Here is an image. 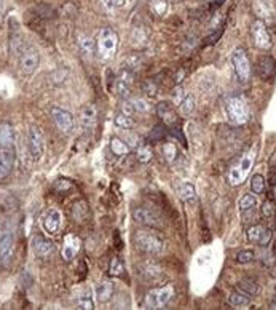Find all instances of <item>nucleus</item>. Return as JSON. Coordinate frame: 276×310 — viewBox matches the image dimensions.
<instances>
[{"label":"nucleus","mask_w":276,"mask_h":310,"mask_svg":"<svg viewBox=\"0 0 276 310\" xmlns=\"http://www.w3.org/2000/svg\"><path fill=\"white\" fill-rule=\"evenodd\" d=\"M150 158H152L150 147H147V145L139 147V151H137V160L141 161V163H147V161H150Z\"/></svg>","instance_id":"e433bc0d"},{"label":"nucleus","mask_w":276,"mask_h":310,"mask_svg":"<svg viewBox=\"0 0 276 310\" xmlns=\"http://www.w3.org/2000/svg\"><path fill=\"white\" fill-rule=\"evenodd\" d=\"M131 102V106L134 107V112H139V114H147V112H150V102H147L145 99H142V98H134V99H131L129 101Z\"/></svg>","instance_id":"f704fd0d"},{"label":"nucleus","mask_w":276,"mask_h":310,"mask_svg":"<svg viewBox=\"0 0 276 310\" xmlns=\"http://www.w3.org/2000/svg\"><path fill=\"white\" fill-rule=\"evenodd\" d=\"M174 294V289L172 286L166 285V286H162V288H156V289H152L149 294H147V299H145V304H147L149 308H162L163 305H166L171 298Z\"/></svg>","instance_id":"6e6552de"},{"label":"nucleus","mask_w":276,"mask_h":310,"mask_svg":"<svg viewBox=\"0 0 276 310\" xmlns=\"http://www.w3.org/2000/svg\"><path fill=\"white\" fill-rule=\"evenodd\" d=\"M184 98H185V95H184L182 86H176V88H174V92H172V102H174V104L179 106Z\"/></svg>","instance_id":"ea45409f"},{"label":"nucleus","mask_w":276,"mask_h":310,"mask_svg":"<svg viewBox=\"0 0 276 310\" xmlns=\"http://www.w3.org/2000/svg\"><path fill=\"white\" fill-rule=\"evenodd\" d=\"M178 192H179V197H181L185 203H188V205H193V203H196V200H198L196 192H195V187H193V184H190V183H182V184H179Z\"/></svg>","instance_id":"4be33fe9"},{"label":"nucleus","mask_w":276,"mask_h":310,"mask_svg":"<svg viewBox=\"0 0 276 310\" xmlns=\"http://www.w3.org/2000/svg\"><path fill=\"white\" fill-rule=\"evenodd\" d=\"M122 111H123V114H126V115H133L134 114V107L131 106V102L129 101H125L123 104H122Z\"/></svg>","instance_id":"c03bdc74"},{"label":"nucleus","mask_w":276,"mask_h":310,"mask_svg":"<svg viewBox=\"0 0 276 310\" xmlns=\"http://www.w3.org/2000/svg\"><path fill=\"white\" fill-rule=\"evenodd\" d=\"M119 47V35L112 29H103L97 35V54L103 60H110L113 58L115 51Z\"/></svg>","instance_id":"20e7f679"},{"label":"nucleus","mask_w":276,"mask_h":310,"mask_svg":"<svg viewBox=\"0 0 276 310\" xmlns=\"http://www.w3.org/2000/svg\"><path fill=\"white\" fill-rule=\"evenodd\" d=\"M254 160H255V151H249L248 154H244L238 160V163H235L233 167L230 168L228 179H227L228 184L230 186H240V184H243L244 179L248 178V174L251 173Z\"/></svg>","instance_id":"7ed1b4c3"},{"label":"nucleus","mask_w":276,"mask_h":310,"mask_svg":"<svg viewBox=\"0 0 276 310\" xmlns=\"http://www.w3.org/2000/svg\"><path fill=\"white\" fill-rule=\"evenodd\" d=\"M254 259V251L251 249H244V251H240V253L236 254V261L240 264H248Z\"/></svg>","instance_id":"58836bf2"},{"label":"nucleus","mask_w":276,"mask_h":310,"mask_svg":"<svg viewBox=\"0 0 276 310\" xmlns=\"http://www.w3.org/2000/svg\"><path fill=\"white\" fill-rule=\"evenodd\" d=\"M150 10L156 16H165L168 13V0H150Z\"/></svg>","instance_id":"2f4dec72"},{"label":"nucleus","mask_w":276,"mask_h":310,"mask_svg":"<svg viewBox=\"0 0 276 310\" xmlns=\"http://www.w3.org/2000/svg\"><path fill=\"white\" fill-rule=\"evenodd\" d=\"M110 2L113 4V7H115V8H122V7H125V5H126L128 0H110Z\"/></svg>","instance_id":"a18cd8bd"},{"label":"nucleus","mask_w":276,"mask_h":310,"mask_svg":"<svg viewBox=\"0 0 276 310\" xmlns=\"http://www.w3.org/2000/svg\"><path fill=\"white\" fill-rule=\"evenodd\" d=\"M61 223H63V216L56 208L47 210L42 216V226L48 233H57V232H60Z\"/></svg>","instance_id":"9b49d317"},{"label":"nucleus","mask_w":276,"mask_h":310,"mask_svg":"<svg viewBox=\"0 0 276 310\" xmlns=\"http://www.w3.org/2000/svg\"><path fill=\"white\" fill-rule=\"evenodd\" d=\"M195 111V98L193 95H185L182 102L179 104V112L182 115H190Z\"/></svg>","instance_id":"cd10ccee"},{"label":"nucleus","mask_w":276,"mask_h":310,"mask_svg":"<svg viewBox=\"0 0 276 310\" xmlns=\"http://www.w3.org/2000/svg\"><path fill=\"white\" fill-rule=\"evenodd\" d=\"M238 289H240V293H243L244 296H248V298H252L259 294V285L252 278H241L238 283Z\"/></svg>","instance_id":"5701e85b"},{"label":"nucleus","mask_w":276,"mask_h":310,"mask_svg":"<svg viewBox=\"0 0 276 310\" xmlns=\"http://www.w3.org/2000/svg\"><path fill=\"white\" fill-rule=\"evenodd\" d=\"M27 145L34 160H40L45 152V138L37 126H31L27 131Z\"/></svg>","instance_id":"0eeeda50"},{"label":"nucleus","mask_w":276,"mask_h":310,"mask_svg":"<svg viewBox=\"0 0 276 310\" xmlns=\"http://www.w3.org/2000/svg\"><path fill=\"white\" fill-rule=\"evenodd\" d=\"M251 34H252V42L254 45L260 50H270L271 45H273V40H271V35L268 32V29L265 26L264 21H254L252 26H251Z\"/></svg>","instance_id":"423d86ee"},{"label":"nucleus","mask_w":276,"mask_h":310,"mask_svg":"<svg viewBox=\"0 0 276 310\" xmlns=\"http://www.w3.org/2000/svg\"><path fill=\"white\" fill-rule=\"evenodd\" d=\"M123 136H125V139H126V144L129 145V147H136L139 142V138L136 136V135H131V133H128V131H125L123 133Z\"/></svg>","instance_id":"79ce46f5"},{"label":"nucleus","mask_w":276,"mask_h":310,"mask_svg":"<svg viewBox=\"0 0 276 310\" xmlns=\"http://www.w3.org/2000/svg\"><path fill=\"white\" fill-rule=\"evenodd\" d=\"M32 248H34V253L40 258H48L54 253V243L45 239L43 235H35L32 240Z\"/></svg>","instance_id":"2eb2a0df"},{"label":"nucleus","mask_w":276,"mask_h":310,"mask_svg":"<svg viewBox=\"0 0 276 310\" xmlns=\"http://www.w3.org/2000/svg\"><path fill=\"white\" fill-rule=\"evenodd\" d=\"M257 70H259L260 79H262V80H270V79L274 77V74H276V61L273 60L271 56H262L259 60Z\"/></svg>","instance_id":"f3484780"},{"label":"nucleus","mask_w":276,"mask_h":310,"mask_svg":"<svg viewBox=\"0 0 276 310\" xmlns=\"http://www.w3.org/2000/svg\"><path fill=\"white\" fill-rule=\"evenodd\" d=\"M231 64H233V70L240 82L246 83L251 79V72H252L251 63H249L248 54H246V51L243 48L233 50V53H231Z\"/></svg>","instance_id":"39448f33"},{"label":"nucleus","mask_w":276,"mask_h":310,"mask_svg":"<svg viewBox=\"0 0 276 310\" xmlns=\"http://www.w3.org/2000/svg\"><path fill=\"white\" fill-rule=\"evenodd\" d=\"M255 205H257V200H255V197L251 195V194L241 197V200H240V203H238L241 213H246V211H249V210H254Z\"/></svg>","instance_id":"72a5a7b5"},{"label":"nucleus","mask_w":276,"mask_h":310,"mask_svg":"<svg viewBox=\"0 0 276 310\" xmlns=\"http://www.w3.org/2000/svg\"><path fill=\"white\" fill-rule=\"evenodd\" d=\"M13 248H14V237L10 232H4L0 237V262L8 264V261L13 256Z\"/></svg>","instance_id":"dca6fc26"},{"label":"nucleus","mask_w":276,"mask_h":310,"mask_svg":"<svg viewBox=\"0 0 276 310\" xmlns=\"http://www.w3.org/2000/svg\"><path fill=\"white\" fill-rule=\"evenodd\" d=\"M142 273L147 280H156L162 275V269H160V265H156L155 262H145L142 265Z\"/></svg>","instance_id":"bb28decb"},{"label":"nucleus","mask_w":276,"mask_h":310,"mask_svg":"<svg viewBox=\"0 0 276 310\" xmlns=\"http://www.w3.org/2000/svg\"><path fill=\"white\" fill-rule=\"evenodd\" d=\"M134 243L136 246L150 256H160L165 249V242L158 233L153 230H137L134 233Z\"/></svg>","instance_id":"f257e3e1"},{"label":"nucleus","mask_w":276,"mask_h":310,"mask_svg":"<svg viewBox=\"0 0 276 310\" xmlns=\"http://www.w3.org/2000/svg\"><path fill=\"white\" fill-rule=\"evenodd\" d=\"M228 302L233 307H246L251 304V298L244 296L243 293H231L228 296Z\"/></svg>","instance_id":"7c9ffc66"},{"label":"nucleus","mask_w":276,"mask_h":310,"mask_svg":"<svg viewBox=\"0 0 276 310\" xmlns=\"http://www.w3.org/2000/svg\"><path fill=\"white\" fill-rule=\"evenodd\" d=\"M110 149L115 155H126L129 152V145L123 142L120 138H112L110 141Z\"/></svg>","instance_id":"c756f323"},{"label":"nucleus","mask_w":276,"mask_h":310,"mask_svg":"<svg viewBox=\"0 0 276 310\" xmlns=\"http://www.w3.org/2000/svg\"><path fill=\"white\" fill-rule=\"evenodd\" d=\"M262 213L267 216V217H271L274 214V205L271 202H265L264 206H262Z\"/></svg>","instance_id":"37998d69"},{"label":"nucleus","mask_w":276,"mask_h":310,"mask_svg":"<svg viewBox=\"0 0 276 310\" xmlns=\"http://www.w3.org/2000/svg\"><path fill=\"white\" fill-rule=\"evenodd\" d=\"M133 217L137 224H142V226H147V227H160L162 226V221H160V217L147 210V208H134L133 210Z\"/></svg>","instance_id":"f8f14e48"},{"label":"nucleus","mask_w":276,"mask_h":310,"mask_svg":"<svg viewBox=\"0 0 276 310\" xmlns=\"http://www.w3.org/2000/svg\"><path fill=\"white\" fill-rule=\"evenodd\" d=\"M156 112L160 115V119H162L168 126H174L178 123V114L168 104V102H160V104L156 106Z\"/></svg>","instance_id":"aec40b11"},{"label":"nucleus","mask_w":276,"mask_h":310,"mask_svg":"<svg viewBox=\"0 0 276 310\" xmlns=\"http://www.w3.org/2000/svg\"><path fill=\"white\" fill-rule=\"evenodd\" d=\"M4 13V0H0V16H2Z\"/></svg>","instance_id":"49530a36"},{"label":"nucleus","mask_w":276,"mask_h":310,"mask_svg":"<svg viewBox=\"0 0 276 310\" xmlns=\"http://www.w3.org/2000/svg\"><path fill=\"white\" fill-rule=\"evenodd\" d=\"M113 294V285L110 282H101L96 286V298L99 302H107Z\"/></svg>","instance_id":"393cba45"},{"label":"nucleus","mask_w":276,"mask_h":310,"mask_svg":"<svg viewBox=\"0 0 276 310\" xmlns=\"http://www.w3.org/2000/svg\"><path fill=\"white\" fill-rule=\"evenodd\" d=\"M163 152H165V157H166L169 161H172V160H174V157L178 155V149H176V145H172V144H166V145L163 147Z\"/></svg>","instance_id":"a19ab883"},{"label":"nucleus","mask_w":276,"mask_h":310,"mask_svg":"<svg viewBox=\"0 0 276 310\" xmlns=\"http://www.w3.org/2000/svg\"><path fill=\"white\" fill-rule=\"evenodd\" d=\"M248 240L251 243H257L260 246H267L271 240V230L264 226H252L248 229Z\"/></svg>","instance_id":"ddd939ff"},{"label":"nucleus","mask_w":276,"mask_h":310,"mask_svg":"<svg viewBox=\"0 0 276 310\" xmlns=\"http://www.w3.org/2000/svg\"><path fill=\"white\" fill-rule=\"evenodd\" d=\"M131 82H133L131 70L123 69L120 77L117 79V82H115V93L123 99L129 98V95H131Z\"/></svg>","instance_id":"4468645a"},{"label":"nucleus","mask_w":276,"mask_h":310,"mask_svg":"<svg viewBox=\"0 0 276 310\" xmlns=\"http://www.w3.org/2000/svg\"><path fill=\"white\" fill-rule=\"evenodd\" d=\"M113 122H115V125H117L119 128H123V130H131L136 125V122L131 119V115H126V114L117 115Z\"/></svg>","instance_id":"473e14b6"},{"label":"nucleus","mask_w":276,"mask_h":310,"mask_svg":"<svg viewBox=\"0 0 276 310\" xmlns=\"http://www.w3.org/2000/svg\"><path fill=\"white\" fill-rule=\"evenodd\" d=\"M109 272H110L112 277H120L123 273V264L117 258H113L112 262H110V270Z\"/></svg>","instance_id":"4c0bfd02"},{"label":"nucleus","mask_w":276,"mask_h":310,"mask_svg":"<svg viewBox=\"0 0 276 310\" xmlns=\"http://www.w3.org/2000/svg\"><path fill=\"white\" fill-rule=\"evenodd\" d=\"M78 47H80V51L85 58H88V60H91L96 48H94V42L86 37V35H80L78 37Z\"/></svg>","instance_id":"a878e982"},{"label":"nucleus","mask_w":276,"mask_h":310,"mask_svg":"<svg viewBox=\"0 0 276 310\" xmlns=\"http://www.w3.org/2000/svg\"><path fill=\"white\" fill-rule=\"evenodd\" d=\"M38 63H40V56L34 47L23 48L21 56H19V66L24 74H34L35 69L38 67Z\"/></svg>","instance_id":"9d476101"},{"label":"nucleus","mask_w":276,"mask_h":310,"mask_svg":"<svg viewBox=\"0 0 276 310\" xmlns=\"http://www.w3.org/2000/svg\"><path fill=\"white\" fill-rule=\"evenodd\" d=\"M0 149H13V130L8 123L0 125Z\"/></svg>","instance_id":"b1692460"},{"label":"nucleus","mask_w":276,"mask_h":310,"mask_svg":"<svg viewBox=\"0 0 276 310\" xmlns=\"http://www.w3.org/2000/svg\"><path fill=\"white\" fill-rule=\"evenodd\" d=\"M77 308H82V310H91L94 308V302H93V296L90 289L85 291L83 294H80L78 299H77Z\"/></svg>","instance_id":"c85d7f7f"},{"label":"nucleus","mask_w":276,"mask_h":310,"mask_svg":"<svg viewBox=\"0 0 276 310\" xmlns=\"http://www.w3.org/2000/svg\"><path fill=\"white\" fill-rule=\"evenodd\" d=\"M225 114L231 125H244L249 120V106L243 98L231 96L225 101Z\"/></svg>","instance_id":"f03ea898"},{"label":"nucleus","mask_w":276,"mask_h":310,"mask_svg":"<svg viewBox=\"0 0 276 310\" xmlns=\"http://www.w3.org/2000/svg\"><path fill=\"white\" fill-rule=\"evenodd\" d=\"M96 119L97 115H96L94 106H86L80 114V123L85 130H93L96 125Z\"/></svg>","instance_id":"412c9836"},{"label":"nucleus","mask_w":276,"mask_h":310,"mask_svg":"<svg viewBox=\"0 0 276 310\" xmlns=\"http://www.w3.org/2000/svg\"><path fill=\"white\" fill-rule=\"evenodd\" d=\"M51 119L56 123V126L63 133H66V135L74 131V126H75L74 117H72V114L69 111H64L61 107H51Z\"/></svg>","instance_id":"1a4fd4ad"},{"label":"nucleus","mask_w":276,"mask_h":310,"mask_svg":"<svg viewBox=\"0 0 276 310\" xmlns=\"http://www.w3.org/2000/svg\"><path fill=\"white\" fill-rule=\"evenodd\" d=\"M251 190L254 192V194H264L265 190V179L262 178L260 174H254L251 178Z\"/></svg>","instance_id":"c9c22d12"},{"label":"nucleus","mask_w":276,"mask_h":310,"mask_svg":"<svg viewBox=\"0 0 276 310\" xmlns=\"http://www.w3.org/2000/svg\"><path fill=\"white\" fill-rule=\"evenodd\" d=\"M14 163V152L13 149H0V181L8 178Z\"/></svg>","instance_id":"a211bd4d"},{"label":"nucleus","mask_w":276,"mask_h":310,"mask_svg":"<svg viewBox=\"0 0 276 310\" xmlns=\"http://www.w3.org/2000/svg\"><path fill=\"white\" fill-rule=\"evenodd\" d=\"M80 249V239L77 235H66L64 245H63V259L64 261H72L74 256L78 253Z\"/></svg>","instance_id":"6ab92c4d"}]
</instances>
